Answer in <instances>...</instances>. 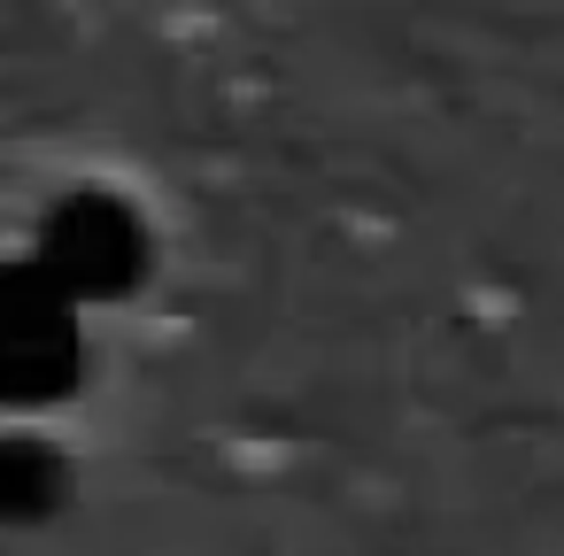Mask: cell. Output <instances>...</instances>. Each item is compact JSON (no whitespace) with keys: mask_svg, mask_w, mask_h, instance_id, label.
Instances as JSON below:
<instances>
[{"mask_svg":"<svg viewBox=\"0 0 564 556\" xmlns=\"http://www.w3.org/2000/svg\"><path fill=\"white\" fill-rule=\"evenodd\" d=\"M32 263L78 302H124L148 263H155V240H148V217L117 194V186H70L63 201H47L40 232H32Z\"/></svg>","mask_w":564,"mask_h":556,"instance_id":"cell-1","label":"cell"},{"mask_svg":"<svg viewBox=\"0 0 564 556\" xmlns=\"http://www.w3.org/2000/svg\"><path fill=\"white\" fill-rule=\"evenodd\" d=\"M70 502V456L47 433H0V525H47Z\"/></svg>","mask_w":564,"mask_h":556,"instance_id":"cell-3","label":"cell"},{"mask_svg":"<svg viewBox=\"0 0 564 556\" xmlns=\"http://www.w3.org/2000/svg\"><path fill=\"white\" fill-rule=\"evenodd\" d=\"M86 379V309L24 255L0 263V410H47Z\"/></svg>","mask_w":564,"mask_h":556,"instance_id":"cell-2","label":"cell"}]
</instances>
